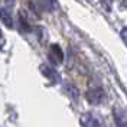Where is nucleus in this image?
<instances>
[{
    "label": "nucleus",
    "instance_id": "2",
    "mask_svg": "<svg viewBox=\"0 0 127 127\" xmlns=\"http://www.w3.org/2000/svg\"><path fill=\"white\" fill-rule=\"evenodd\" d=\"M48 58H49L51 62L55 64V65L62 62L64 61V52H62V49H61V46H59V45H51Z\"/></svg>",
    "mask_w": 127,
    "mask_h": 127
},
{
    "label": "nucleus",
    "instance_id": "8",
    "mask_svg": "<svg viewBox=\"0 0 127 127\" xmlns=\"http://www.w3.org/2000/svg\"><path fill=\"white\" fill-rule=\"evenodd\" d=\"M65 91H66V93L69 94V97L74 98V100H77L79 97V90L75 87L74 84H66V85H65Z\"/></svg>",
    "mask_w": 127,
    "mask_h": 127
},
{
    "label": "nucleus",
    "instance_id": "1",
    "mask_svg": "<svg viewBox=\"0 0 127 127\" xmlns=\"http://www.w3.org/2000/svg\"><path fill=\"white\" fill-rule=\"evenodd\" d=\"M105 98V94H104V90L100 87L91 88L87 93V100L90 104H101Z\"/></svg>",
    "mask_w": 127,
    "mask_h": 127
},
{
    "label": "nucleus",
    "instance_id": "4",
    "mask_svg": "<svg viewBox=\"0 0 127 127\" xmlns=\"http://www.w3.org/2000/svg\"><path fill=\"white\" fill-rule=\"evenodd\" d=\"M114 123L117 127H127V117L123 110L120 108L114 110Z\"/></svg>",
    "mask_w": 127,
    "mask_h": 127
},
{
    "label": "nucleus",
    "instance_id": "5",
    "mask_svg": "<svg viewBox=\"0 0 127 127\" xmlns=\"http://www.w3.org/2000/svg\"><path fill=\"white\" fill-rule=\"evenodd\" d=\"M40 71H42V75H43V77L52 79V81H59V75L56 74V71L52 68V66L42 65V66H40Z\"/></svg>",
    "mask_w": 127,
    "mask_h": 127
},
{
    "label": "nucleus",
    "instance_id": "11",
    "mask_svg": "<svg viewBox=\"0 0 127 127\" xmlns=\"http://www.w3.org/2000/svg\"><path fill=\"white\" fill-rule=\"evenodd\" d=\"M0 45H3V35H1V31H0Z\"/></svg>",
    "mask_w": 127,
    "mask_h": 127
},
{
    "label": "nucleus",
    "instance_id": "6",
    "mask_svg": "<svg viewBox=\"0 0 127 127\" xmlns=\"http://www.w3.org/2000/svg\"><path fill=\"white\" fill-rule=\"evenodd\" d=\"M0 20L7 28H13V19H12V15H10V12L7 9H4V7L0 9Z\"/></svg>",
    "mask_w": 127,
    "mask_h": 127
},
{
    "label": "nucleus",
    "instance_id": "3",
    "mask_svg": "<svg viewBox=\"0 0 127 127\" xmlns=\"http://www.w3.org/2000/svg\"><path fill=\"white\" fill-rule=\"evenodd\" d=\"M81 126L82 127H101V124L93 114H84L81 117Z\"/></svg>",
    "mask_w": 127,
    "mask_h": 127
},
{
    "label": "nucleus",
    "instance_id": "10",
    "mask_svg": "<svg viewBox=\"0 0 127 127\" xmlns=\"http://www.w3.org/2000/svg\"><path fill=\"white\" fill-rule=\"evenodd\" d=\"M121 38H123V40L127 43V28H124V29L121 31Z\"/></svg>",
    "mask_w": 127,
    "mask_h": 127
},
{
    "label": "nucleus",
    "instance_id": "7",
    "mask_svg": "<svg viewBox=\"0 0 127 127\" xmlns=\"http://www.w3.org/2000/svg\"><path fill=\"white\" fill-rule=\"evenodd\" d=\"M19 23H20L22 31H25V32L31 31V23L28 22V17H26L25 12H19Z\"/></svg>",
    "mask_w": 127,
    "mask_h": 127
},
{
    "label": "nucleus",
    "instance_id": "9",
    "mask_svg": "<svg viewBox=\"0 0 127 127\" xmlns=\"http://www.w3.org/2000/svg\"><path fill=\"white\" fill-rule=\"evenodd\" d=\"M42 1V6L46 9L48 12H52V10H55L56 9V0H40Z\"/></svg>",
    "mask_w": 127,
    "mask_h": 127
}]
</instances>
